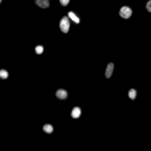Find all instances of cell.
Returning <instances> with one entry per match:
<instances>
[{"instance_id": "1", "label": "cell", "mask_w": 151, "mask_h": 151, "mask_svg": "<svg viewBox=\"0 0 151 151\" xmlns=\"http://www.w3.org/2000/svg\"><path fill=\"white\" fill-rule=\"evenodd\" d=\"M59 26H60V30L64 32V33H67L69 30H70V19L67 17H64L61 20H60V24H59Z\"/></svg>"}, {"instance_id": "2", "label": "cell", "mask_w": 151, "mask_h": 151, "mask_svg": "<svg viewBox=\"0 0 151 151\" xmlns=\"http://www.w3.org/2000/svg\"><path fill=\"white\" fill-rule=\"evenodd\" d=\"M131 14H132V11L128 6H123L120 8V11H119V16L122 18H124V19H129L131 17Z\"/></svg>"}, {"instance_id": "3", "label": "cell", "mask_w": 151, "mask_h": 151, "mask_svg": "<svg viewBox=\"0 0 151 151\" xmlns=\"http://www.w3.org/2000/svg\"><path fill=\"white\" fill-rule=\"evenodd\" d=\"M34 3H35V5L40 6L41 8H47L50 6V1H48V0H34Z\"/></svg>"}, {"instance_id": "4", "label": "cell", "mask_w": 151, "mask_h": 151, "mask_svg": "<svg viewBox=\"0 0 151 151\" xmlns=\"http://www.w3.org/2000/svg\"><path fill=\"white\" fill-rule=\"evenodd\" d=\"M56 96H57V98H59V99H66V97H67V92L65 91V90H57V92H56Z\"/></svg>"}, {"instance_id": "5", "label": "cell", "mask_w": 151, "mask_h": 151, "mask_svg": "<svg viewBox=\"0 0 151 151\" xmlns=\"http://www.w3.org/2000/svg\"><path fill=\"white\" fill-rule=\"evenodd\" d=\"M113 67H115V65H113V63H110V64L107 65L106 71H105V76H106V78H110V77H111V74H112V72H113Z\"/></svg>"}, {"instance_id": "6", "label": "cell", "mask_w": 151, "mask_h": 151, "mask_svg": "<svg viewBox=\"0 0 151 151\" xmlns=\"http://www.w3.org/2000/svg\"><path fill=\"white\" fill-rule=\"evenodd\" d=\"M67 18H69V19H72L76 24H79V21H80V20H79V18H78L77 16H76V14L73 13V12H70L69 16H67Z\"/></svg>"}, {"instance_id": "7", "label": "cell", "mask_w": 151, "mask_h": 151, "mask_svg": "<svg viewBox=\"0 0 151 151\" xmlns=\"http://www.w3.org/2000/svg\"><path fill=\"white\" fill-rule=\"evenodd\" d=\"M71 116H72L73 118H78V117L80 116V109H79V107H74V109L72 110Z\"/></svg>"}, {"instance_id": "8", "label": "cell", "mask_w": 151, "mask_h": 151, "mask_svg": "<svg viewBox=\"0 0 151 151\" xmlns=\"http://www.w3.org/2000/svg\"><path fill=\"white\" fill-rule=\"evenodd\" d=\"M43 129H44V131L47 132V133H52V132H53V127H52V125H50V124L44 125Z\"/></svg>"}, {"instance_id": "9", "label": "cell", "mask_w": 151, "mask_h": 151, "mask_svg": "<svg viewBox=\"0 0 151 151\" xmlns=\"http://www.w3.org/2000/svg\"><path fill=\"white\" fill-rule=\"evenodd\" d=\"M8 77V73L6 70H0V78L1 79H6Z\"/></svg>"}, {"instance_id": "10", "label": "cell", "mask_w": 151, "mask_h": 151, "mask_svg": "<svg viewBox=\"0 0 151 151\" xmlns=\"http://www.w3.org/2000/svg\"><path fill=\"white\" fill-rule=\"evenodd\" d=\"M136 95H137V92H136V90H133V89H131V90L129 91V97H130L131 99H135V98H136Z\"/></svg>"}, {"instance_id": "11", "label": "cell", "mask_w": 151, "mask_h": 151, "mask_svg": "<svg viewBox=\"0 0 151 151\" xmlns=\"http://www.w3.org/2000/svg\"><path fill=\"white\" fill-rule=\"evenodd\" d=\"M43 51H44V48H43V46H37L35 47V52L38 53V54H40V53H43Z\"/></svg>"}, {"instance_id": "12", "label": "cell", "mask_w": 151, "mask_h": 151, "mask_svg": "<svg viewBox=\"0 0 151 151\" xmlns=\"http://www.w3.org/2000/svg\"><path fill=\"white\" fill-rule=\"evenodd\" d=\"M69 3H70V0H60V4H61L63 6H66Z\"/></svg>"}, {"instance_id": "13", "label": "cell", "mask_w": 151, "mask_h": 151, "mask_svg": "<svg viewBox=\"0 0 151 151\" xmlns=\"http://www.w3.org/2000/svg\"><path fill=\"white\" fill-rule=\"evenodd\" d=\"M146 10H148L149 12H151V0H149L148 4H146Z\"/></svg>"}, {"instance_id": "14", "label": "cell", "mask_w": 151, "mask_h": 151, "mask_svg": "<svg viewBox=\"0 0 151 151\" xmlns=\"http://www.w3.org/2000/svg\"><path fill=\"white\" fill-rule=\"evenodd\" d=\"M0 3H1V0H0Z\"/></svg>"}]
</instances>
